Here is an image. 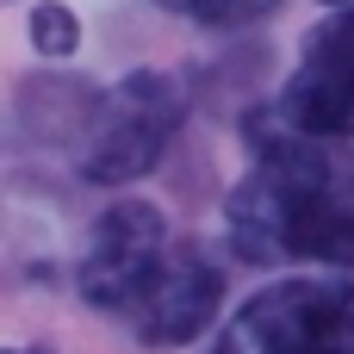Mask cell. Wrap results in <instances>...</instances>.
Wrapping results in <instances>:
<instances>
[{"mask_svg": "<svg viewBox=\"0 0 354 354\" xmlns=\"http://www.w3.org/2000/svg\"><path fill=\"white\" fill-rule=\"evenodd\" d=\"M255 168L224 205L243 261H336L354 268V156L286 131L274 112L249 118Z\"/></svg>", "mask_w": 354, "mask_h": 354, "instance_id": "1", "label": "cell"}, {"mask_svg": "<svg viewBox=\"0 0 354 354\" xmlns=\"http://www.w3.org/2000/svg\"><path fill=\"white\" fill-rule=\"evenodd\" d=\"M156 6H168V12H180V19H193V25L243 31V25H261L280 0H156Z\"/></svg>", "mask_w": 354, "mask_h": 354, "instance_id": "7", "label": "cell"}, {"mask_svg": "<svg viewBox=\"0 0 354 354\" xmlns=\"http://www.w3.org/2000/svg\"><path fill=\"white\" fill-rule=\"evenodd\" d=\"M212 354H354V286L348 280H280L261 286Z\"/></svg>", "mask_w": 354, "mask_h": 354, "instance_id": "3", "label": "cell"}, {"mask_svg": "<svg viewBox=\"0 0 354 354\" xmlns=\"http://www.w3.org/2000/svg\"><path fill=\"white\" fill-rule=\"evenodd\" d=\"M162 249H168V218H162L156 205H143V199H118V205L93 224L87 255H81V268H75L81 299H87L93 311H112V305L124 299V286H131Z\"/></svg>", "mask_w": 354, "mask_h": 354, "instance_id": "6", "label": "cell"}, {"mask_svg": "<svg viewBox=\"0 0 354 354\" xmlns=\"http://www.w3.org/2000/svg\"><path fill=\"white\" fill-rule=\"evenodd\" d=\"M274 118L299 137H317V143L354 137V6L324 19L305 37V56H299Z\"/></svg>", "mask_w": 354, "mask_h": 354, "instance_id": "5", "label": "cell"}, {"mask_svg": "<svg viewBox=\"0 0 354 354\" xmlns=\"http://www.w3.org/2000/svg\"><path fill=\"white\" fill-rule=\"evenodd\" d=\"M218 305H224V280H218L212 255L187 236H168V249L124 286V299L106 317H118L143 348H180L212 330Z\"/></svg>", "mask_w": 354, "mask_h": 354, "instance_id": "4", "label": "cell"}, {"mask_svg": "<svg viewBox=\"0 0 354 354\" xmlns=\"http://www.w3.org/2000/svg\"><path fill=\"white\" fill-rule=\"evenodd\" d=\"M0 354H50V348H0Z\"/></svg>", "mask_w": 354, "mask_h": 354, "instance_id": "9", "label": "cell"}, {"mask_svg": "<svg viewBox=\"0 0 354 354\" xmlns=\"http://www.w3.org/2000/svg\"><path fill=\"white\" fill-rule=\"evenodd\" d=\"M187 118V93L162 68H131L112 93L93 100V124L81 137V174L100 187H124L162 162Z\"/></svg>", "mask_w": 354, "mask_h": 354, "instance_id": "2", "label": "cell"}, {"mask_svg": "<svg viewBox=\"0 0 354 354\" xmlns=\"http://www.w3.org/2000/svg\"><path fill=\"white\" fill-rule=\"evenodd\" d=\"M31 44H37L44 56H68V50L81 44V19H75V6H62V0L31 6Z\"/></svg>", "mask_w": 354, "mask_h": 354, "instance_id": "8", "label": "cell"}]
</instances>
